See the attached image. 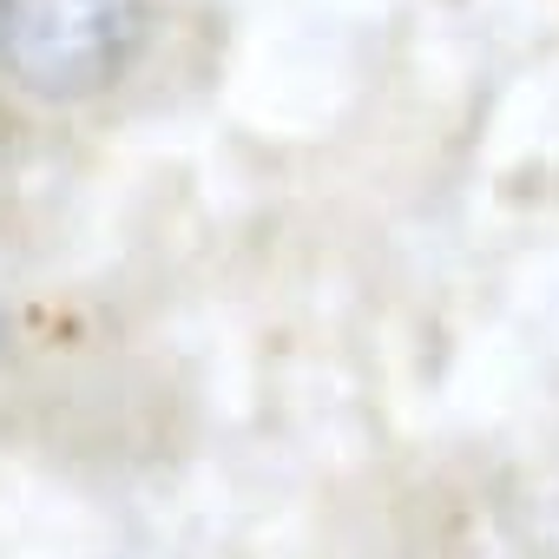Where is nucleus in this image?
I'll list each match as a JSON object with an SVG mask.
<instances>
[{"label": "nucleus", "instance_id": "nucleus-1", "mask_svg": "<svg viewBox=\"0 0 559 559\" xmlns=\"http://www.w3.org/2000/svg\"><path fill=\"white\" fill-rule=\"evenodd\" d=\"M145 0H0V73L27 99L80 106L132 73Z\"/></svg>", "mask_w": 559, "mask_h": 559}]
</instances>
